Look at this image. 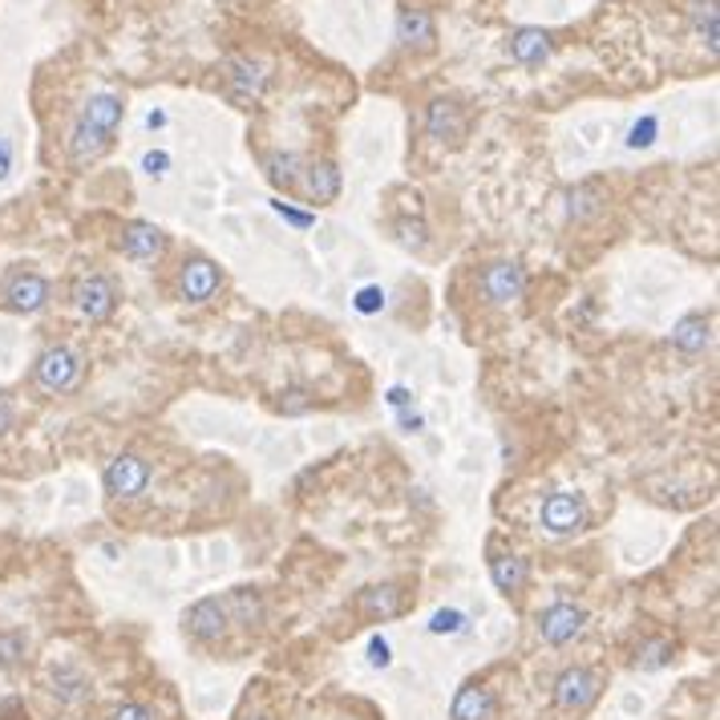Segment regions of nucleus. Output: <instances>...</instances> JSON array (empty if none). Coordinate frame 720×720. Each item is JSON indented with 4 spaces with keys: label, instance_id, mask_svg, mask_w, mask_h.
I'll return each instance as SVG.
<instances>
[{
    "label": "nucleus",
    "instance_id": "obj_11",
    "mask_svg": "<svg viewBox=\"0 0 720 720\" xmlns=\"http://www.w3.org/2000/svg\"><path fill=\"white\" fill-rule=\"evenodd\" d=\"M478 292L490 307H510L519 304L522 295H526V268L514 260H498V263H486L482 275H478Z\"/></svg>",
    "mask_w": 720,
    "mask_h": 720
},
{
    "label": "nucleus",
    "instance_id": "obj_8",
    "mask_svg": "<svg viewBox=\"0 0 720 720\" xmlns=\"http://www.w3.org/2000/svg\"><path fill=\"white\" fill-rule=\"evenodd\" d=\"M268 61L263 58H251V53H236V58L223 61V94L227 102H236V106H255L268 90Z\"/></svg>",
    "mask_w": 720,
    "mask_h": 720
},
{
    "label": "nucleus",
    "instance_id": "obj_34",
    "mask_svg": "<svg viewBox=\"0 0 720 720\" xmlns=\"http://www.w3.org/2000/svg\"><path fill=\"white\" fill-rule=\"evenodd\" d=\"M272 211L280 215V219H288L292 227H300V231H307V227L316 223V215H307V211H295L292 202H284V199H272Z\"/></svg>",
    "mask_w": 720,
    "mask_h": 720
},
{
    "label": "nucleus",
    "instance_id": "obj_30",
    "mask_svg": "<svg viewBox=\"0 0 720 720\" xmlns=\"http://www.w3.org/2000/svg\"><path fill=\"white\" fill-rule=\"evenodd\" d=\"M21 660H24V639L17 636V632H0V668L9 672V668H17Z\"/></svg>",
    "mask_w": 720,
    "mask_h": 720
},
{
    "label": "nucleus",
    "instance_id": "obj_12",
    "mask_svg": "<svg viewBox=\"0 0 720 720\" xmlns=\"http://www.w3.org/2000/svg\"><path fill=\"white\" fill-rule=\"evenodd\" d=\"M356 612L368 624H389V619H401L405 612H414V591L405 583H373L356 595Z\"/></svg>",
    "mask_w": 720,
    "mask_h": 720
},
{
    "label": "nucleus",
    "instance_id": "obj_31",
    "mask_svg": "<svg viewBox=\"0 0 720 720\" xmlns=\"http://www.w3.org/2000/svg\"><path fill=\"white\" fill-rule=\"evenodd\" d=\"M280 397H284V401H275V409H280V414H288V417H295V414H307V409H312V393L307 389H288V393H280Z\"/></svg>",
    "mask_w": 720,
    "mask_h": 720
},
{
    "label": "nucleus",
    "instance_id": "obj_7",
    "mask_svg": "<svg viewBox=\"0 0 720 720\" xmlns=\"http://www.w3.org/2000/svg\"><path fill=\"white\" fill-rule=\"evenodd\" d=\"M539 526H543L551 539H575L591 526V507L587 498L575 494V490H555L546 494V502L539 507Z\"/></svg>",
    "mask_w": 720,
    "mask_h": 720
},
{
    "label": "nucleus",
    "instance_id": "obj_3",
    "mask_svg": "<svg viewBox=\"0 0 720 720\" xmlns=\"http://www.w3.org/2000/svg\"><path fill=\"white\" fill-rule=\"evenodd\" d=\"M603 692V676L595 672V668H583V664H575V668H563V672L555 676V688H551V705H555L559 717H587L591 705L599 700Z\"/></svg>",
    "mask_w": 720,
    "mask_h": 720
},
{
    "label": "nucleus",
    "instance_id": "obj_33",
    "mask_svg": "<svg viewBox=\"0 0 720 720\" xmlns=\"http://www.w3.org/2000/svg\"><path fill=\"white\" fill-rule=\"evenodd\" d=\"M17 421H21V409H17V397H12V393L0 389V437H9L12 429H17Z\"/></svg>",
    "mask_w": 720,
    "mask_h": 720
},
{
    "label": "nucleus",
    "instance_id": "obj_37",
    "mask_svg": "<svg viewBox=\"0 0 720 720\" xmlns=\"http://www.w3.org/2000/svg\"><path fill=\"white\" fill-rule=\"evenodd\" d=\"M143 170H146L150 178H163L166 170H170V154H166V150H150V154L143 158Z\"/></svg>",
    "mask_w": 720,
    "mask_h": 720
},
{
    "label": "nucleus",
    "instance_id": "obj_27",
    "mask_svg": "<svg viewBox=\"0 0 720 720\" xmlns=\"http://www.w3.org/2000/svg\"><path fill=\"white\" fill-rule=\"evenodd\" d=\"M688 17H692V33H697L700 45H709V53H717V0L692 4Z\"/></svg>",
    "mask_w": 720,
    "mask_h": 720
},
{
    "label": "nucleus",
    "instance_id": "obj_4",
    "mask_svg": "<svg viewBox=\"0 0 720 720\" xmlns=\"http://www.w3.org/2000/svg\"><path fill=\"white\" fill-rule=\"evenodd\" d=\"M70 304H73V312L82 320H90V324H106V320H114V312H118L122 292L109 275L82 272L70 288Z\"/></svg>",
    "mask_w": 720,
    "mask_h": 720
},
{
    "label": "nucleus",
    "instance_id": "obj_24",
    "mask_svg": "<svg viewBox=\"0 0 720 720\" xmlns=\"http://www.w3.org/2000/svg\"><path fill=\"white\" fill-rule=\"evenodd\" d=\"M672 660H676V644L664 636L644 639V644L636 648V656H632V664H636L639 672H660V668H668Z\"/></svg>",
    "mask_w": 720,
    "mask_h": 720
},
{
    "label": "nucleus",
    "instance_id": "obj_17",
    "mask_svg": "<svg viewBox=\"0 0 720 720\" xmlns=\"http://www.w3.org/2000/svg\"><path fill=\"white\" fill-rule=\"evenodd\" d=\"M507 53L519 61L522 70H543L546 61L555 58V33H546V29H514L507 36Z\"/></svg>",
    "mask_w": 720,
    "mask_h": 720
},
{
    "label": "nucleus",
    "instance_id": "obj_20",
    "mask_svg": "<svg viewBox=\"0 0 720 720\" xmlns=\"http://www.w3.org/2000/svg\"><path fill=\"white\" fill-rule=\"evenodd\" d=\"M295 190L304 195L307 202H336V195H341V170H336V163H307L304 170H300V182H295Z\"/></svg>",
    "mask_w": 720,
    "mask_h": 720
},
{
    "label": "nucleus",
    "instance_id": "obj_13",
    "mask_svg": "<svg viewBox=\"0 0 720 720\" xmlns=\"http://www.w3.org/2000/svg\"><path fill=\"white\" fill-rule=\"evenodd\" d=\"M587 632V612L571 599H555L551 607L539 612V639L546 648H567Z\"/></svg>",
    "mask_w": 720,
    "mask_h": 720
},
{
    "label": "nucleus",
    "instance_id": "obj_14",
    "mask_svg": "<svg viewBox=\"0 0 720 720\" xmlns=\"http://www.w3.org/2000/svg\"><path fill=\"white\" fill-rule=\"evenodd\" d=\"M426 138H434L437 146L458 150L470 138V114L453 97H434L426 106Z\"/></svg>",
    "mask_w": 720,
    "mask_h": 720
},
{
    "label": "nucleus",
    "instance_id": "obj_18",
    "mask_svg": "<svg viewBox=\"0 0 720 720\" xmlns=\"http://www.w3.org/2000/svg\"><path fill=\"white\" fill-rule=\"evenodd\" d=\"M397 45L414 53H434L437 49V21L429 9H401L397 12Z\"/></svg>",
    "mask_w": 720,
    "mask_h": 720
},
{
    "label": "nucleus",
    "instance_id": "obj_32",
    "mask_svg": "<svg viewBox=\"0 0 720 720\" xmlns=\"http://www.w3.org/2000/svg\"><path fill=\"white\" fill-rule=\"evenodd\" d=\"M656 131H660V122L656 118H639L636 126H632V134H627V146H632V150H644V146L656 143Z\"/></svg>",
    "mask_w": 720,
    "mask_h": 720
},
{
    "label": "nucleus",
    "instance_id": "obj_10",
    "mask_svg": "<svg viewBox=\"0 0 720 720\" xmlns=\"http://www.w3.org/2000/svg\"><path fill=\"white\" fill-rule=\"evenodd\" d=\"M102 486H106L109 502H134V498H143L146 486H150V466H146L143 453H131V449H126V453H118V458L106 466Z\"/></svg>",
    "mask_w": 720,
    "mask_h": 720
},
{
    "label": "nucleus",
    "instance_id": "obj_25",
    "mask_svg": "<svg viewBox=\"0 0 720 720\" xmlns=\"http://www.w3.org/2000/svg\"><path fill=\"white\" fill-rule=\"evenodd\" d=\"M603 190L595 187V182H578L575 190H567V215H571V223H587L591 215H599L603 211Z\"/></svg>",
    "mask_w": 720,
    "mask_h": 720
},
{
    "label": "nucleus",
    "instance_id": "obj_19",
    "mask_svg": "<svg viewBox=\"0 0 720 720\" xmlns=\"http://www.w3.org/2000/svg\"><path fill=\"white\" fill-rule=\"evenodd\" d=\"M49 688H53V697H58L61 709H82L90 705L94 697V685H90V676L77 668V664H53L49 668Z\"/></svg>",
    "mask_w": 720,
    "mask_h": 720
},
{
    "label": "nucleus",
    "instance_id": "obj_36",
    "mask_svg": "<svg viewBox=\"0 0 720 720\" xmlns=\"http://www.w3.org/2000/svg\"><path fill=\"white\" fill-rule=\"evenodd\" d=\"M368 664H373V668H389V664H393L389 639H385V636L368 639Z\"/></svg>",
    "mask_w": 720,
    "mask_h": 720
},
{
    "label": "nucleus",
    "instance_id": "obj_22",
    "mask_svg": "<svg viewBox=\"0 0 720 720\" xmlns=\"http://www.w3.org/2000/svg\"><path fill=\"white\" fill-rule=\"evenodd\" d=\"M672 344H676V353H685V356L705 353V348H709V316H705V312H688V316L672 328Z\"/></svg>",
    "mask_w": 720,
    "mask_h": 720
},
{
    "label": "nucleus",
    "instance_id": "obj_16",
    "mask_svg": "<svg viewBox=\"0 0 720 720\" xmlns=\"http://www.w3.org/2000/svg\"><path fill=\"white\" fill-rule=\"evenodd\" d=\"M182 627H187V636L195 644H219L227 636V627H231V615H227V603L207 595V599L190 603L187 612H182Z\"/></svg>",
    "mask_w": 720,
    "mask_h": 720
},
{
    "label": "nucleus",
    "instance_id": "obj_29",
    "mask_svg": "<svg viewBox=\"0 0 720 720\" xmlns=\"http://www.w3.org/2000/svg\"><path fill=\"white\" fill-rule=\"evenodd\" d=\"M429 632H434V636H458V632H466V615L453 612V607H441V612H434V619H429Z\"/></svg>",
    "mask_w": 720,
    "mask_h": 720
},
{
    "label": "nucleus",
    "instance_id": "obj_35",
    "mask_svg": "<svg viewBox=\"0 0 720 720\" xmlns=\"http://www.w3.org/2000/svg\"><path fill=\"white\" fill-rule=\"evenodd\" d=\"M380 307H385V292H380V288H361V292H356V312L373 316Z\"/></svg>",
    "mask_w": 720,
    "mask_h": 720
},
{
    "label": "nucleus",
    "instance_id": "obj_23",
    "mask_svg": "<svg viewBox=\"0 0 720 720\" xmlns=\"http://www.w3.org/2000/svg\"><path fill=\"white\" fill-rule=\"evenodd\" d=\"M223 603H227L231 624H239V627H260L263 624V599L255 595V591L239 587V591H231Z\"/></svg>",
    "mask_w": 720,
    "mask_h": 720
},
{
    "label": "nucleus",
    "instance_id": "obj_5",
    "mask_svg": "<svg viewBox=\"0 0 720 720\" xmlns=\"http://www.w3.org/2000/svg\"><path fill=\"white\" fill-rule=\"evenodd\" d=\"M486 567H490V578L494 587L507 595V599H522L526 587H531V559L514 551L510 543H502L498 534L486 539Z\"/></svg>",
    "mask_w": 720,
    "mask_h": 720
},
{
    "label": "nucleus",
    "instance_id": "obj_40",
    "mask_svg": "<svg viewBox=\"0 0 720 720\" xmlns=\"http://www.w3.org/2000/svg\"><path fill=\"white\" fill-rule=\"evenodd\" d=\"M9 170H12V143L9 138H0V182L9 178Z\"/></svg>",
    "mask_w": 720,
    "mask_h": 720
},
{
    "label": "nucleus",
    "instance_id": "obj_21",
    "mask_svg": "<svg viewBox=\"0 0 720 720\" xmlns=\"http://www.w3.org/2000/svg\"><path fill=\"white\" fill-rule=\"evenodd\" d=\"M449 720H498L494 688L478 685V680L461 685L458 697H453V705H449Z\"/></svg>",
    "mask_w": 720,
    "mask_h": 720
},
{
    "label": "nucleus",
    "instance_id": "obj_41",
    "mask_svg": "<svg viewBox=\"0 0 720 720\" xmlns=\"http://www.w3.org/2000/svg\"><path fill=\"white\" fill-rule=\"evenodd\" d=\"M236 720H275V712L272 709H251L248 705V709H239Z\"/></svg>",
    "mask_w": 720,
    "mask_h": 720
},
{
    "label": "nucleus",
    "instance_id": "obj_26",
    "mask_svg": "<svg viewBox=\"0 0 720 720\" xmlns=\"http://www.w3.org/2000/svg\"><path fill=\"white\" fill-rule=\"evenodd\" d=\"M263 170H268V178H272L275 187L295 190L300 170H304V158H300V154H268V158H263Z\"/></svg>",
    "mask_w": 720,
    "mask_h": 720
},
{
    "label": "nucleus",
    "instance_id": "obj_1",
    "mask_svg": "<svg viewBox=\"0 0 720 720\" xmlns=\"http://www.w3.org/2000/svg\"><path fill=\"white\" fill-rule=\"evenodd\" d=\"M122 118H126V97L118 90H94L85 97L77 118L70 126V138H65V163L73 170H85L94 166L102 154L114 146V134H118Z\"/></svg>",
    "mask_w": 720,
    "mask_h": 720
},
{
    "label": "nucleus",
    "instance_id": "obj_2",
    "mask_svg": "<svg viewBox=\"0 0 720 720\" xmlns=\"http://www.w3.org/2000/svg\"><path fill=\"white\" fill-rule=\"evenodd\" d=\"M85 380V356L73 344H49L33 361V385L49 397H65Z\"/></svg>",
    "mask_w": 720,
    "mask_h": 720
},
{
    "label": "nucleus",
    "instance_id": "obj_6",
    "mask_svg": "<svg viewBox=\"0 0 720 720\" xmlns=\"http://www.w3.org/2000/svg\"><path fill=\"white\" fill-rule=\"evenodd\" d=\"M49 295H53V284L41 272H33V268H12L0 280V307L12 312V316H36V312H45Z\"/></svg>",
    "mask_w": 720,
    "mask_h": 720
},
{
    "label": "nucleus",
    "instance_id": "obj_15",
    "mask_svg": "<svg viewBox=\"0 0 720 720\" xmlns=\"http://www.w3.org/2000/svg\"><path fill=\"white\" fill-rule=\"evenodd\" d=\"M114 248L134 263H158L166 255V231L154 223H143V219H131V223L118 227Z\"/></svg>",
    "mask_w": 720,
    "mask_h": 720
},
{
    "label": "nucleus",
    "instance_id": "obj_39",
    "mask_svg": "<svg viewBox=\"0 0 720 720\" xmlns=\"http://www.w3.org/2000/svg\"><path fill=\"white\" fill-rule=\"evenodd\" d=\"M385 401H389L393 409H409V405H414V389H405V385H393V389L385 393Z\"/></svg>",
    "mask_w": 720,
    "mask_h": 720
},
{
    "label": "nucleus",
    "instance_id": "obj_43",
    "mask_svg": "<svg viewBox=\"0 0 720 720\" xmlns=\"http://www.w3.org/2000/svg\"><path fill=\"white\" fill-rule=\"evenodd\" d=\"M146 126H150V131H163V126H166L163 109H150V114H146Z\"/></svg>",
    "mask_w": 720,
    "mask_h": 720
},
{
    "label": "nucleus",
    "instance_id": "obj_38",
    "mask_svg": "<svg viewBox=\"0 0 720 720\" xmlns=\"http://www.w3.org/2000/svg\"><path fill=\"white\" fill-rule=\"evenodd\" d=\"M109 720H154V712L146 709V705H118V709L109 712Z\"/></svg>",
    "mask_w": 720,
    "mask_h": 720
},
{
    "label": "nucleus",
    "instance_id": "obj_42",
    "mask_svg": "<svg viewBox=\"0 0 720 720\" xmlns=\"http://www.w3.org/2000/svg\"><path fill=\"white\" fill-rule=\"evenodd\" d=\"M426 426L421 421V414H409V409H401V429H409V434H417V429Z\"/></svg>",
    "mask_w": 720,
    "mask_h": 720
},
{
    "label": "nucleus",
    "instance_id": "obj_9",
    "mask_svg": "<svg viewBox=\"0 0 720 720\" xmlns=\"http://www.w3.org/2000/svg\"><path fill=\"white\" fill-rule=\"evenodd\" d=\"M223 288V268L207 255H187V260L178 263V275H175V295L182 304H211L215 295Z\"/></svg>",
    "mask_w": 720,
    "mask_h": 720
},
{
    "label": "nucleus",
    "instance_id": "obj_28",
    "mask_svg": "<svg viewBox=\"0 0 720 720\" xmlns=\"http://www.w3.org/2000/svg\"><path fill=\"white\" fill-rule=\"evenodd\" d=\"M393 236H397V243L409 251L429 248V227L421 223V219H393Z\"/></svg>",
    "mask_w": 720,
    "mask_h": 720
}]
</instances>
